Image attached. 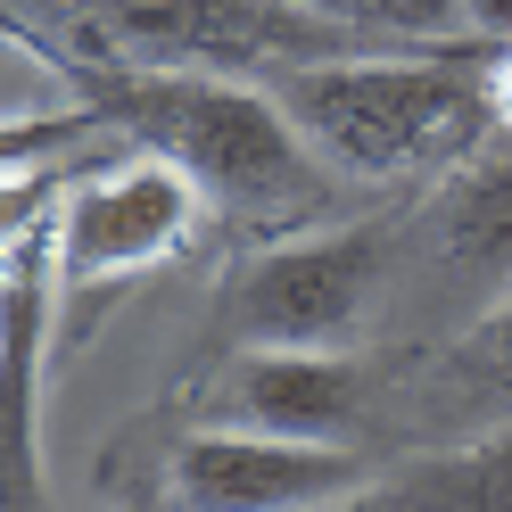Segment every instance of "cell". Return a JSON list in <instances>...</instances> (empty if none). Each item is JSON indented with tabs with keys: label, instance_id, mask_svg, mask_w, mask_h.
Segmentation results:
<instances>
[{
	"label": "cell",
	"instance_id": "10",
	"mask_svg": "<svg viewBox=\"0 0 512 512\" xmlns=\"http://www.w3.org/2000/svg\"><path fill=\"white\" fill-rule=\"evenodd\" d=\"M339 512H512V430L455 438L446 455L413 463V471H380Z\"/></svg>",
	"mask_w": 512,
	"mask_h": 512
},
{
	"label": "cell",
	"instance_id": "5",
	"mask_svg": "<svg viewBox=\"0 0 512 512\" xmlns=\"http://www.w3.org/2000/svg\"><path fill=\"white\" fill-rule=\"evenodd\" d=\"M207 215L215 207L199 199V182L174 157L124 149V157H108V166H91L58 190V281L67 290L133 281L149 265H166V256H182Z\"/></svg>",
	"mask_w": 512,
	"mask_h": 512
},
{
	"label": "cell",
	"instance_id": "1",
	"mask_svg": "<svg viewBox=\"0 0 512 512\" xmlns=\"http://www.w3.org/2000/svg\"><path fill=\"white\" fill-rule=\"evenodd\" d=\"M100 133L174 157L199 199L248 232H314L339 215V174L290 124L281 91L256 75L133 67L124 83H100Z\"/></svg>",
	"mask_w": 512,
	"mask_h": 512
},
{
	"label": "cell",
	"instance_id": "11",
	"mask_svg": "<svg viewBox=\"0 0 512 512\" xmlns=\"http://www.w3.org/2000/svg\"><path fill=\"white\" fill-rule=\"evenodd\" d=\"M281 9H306L323 25H347V34H372L397 50H488L471 34L463 0H281Z\"/></svg>",
	"mask_w": 512,
	"mask_h": 512
},
{
	"label": "cell",
	"instance_id": "9",
	"mask_svg": "<svg viewBox=\"0 0 512 512\" xmlns=\"http://www.w3.org/2000/svg\"><path fill=\"white\" fill-rule=\"evenodd\" d=\"M413 405H430L438 438H488L512 430V290L471 314L463 339H446V356L422 364Z\"/></svg>",
	"mask_w": 512,
	"mask_h": 512
},
{
	"label": "cell",
	"instance_id": "2",
	"mask_svg": "<svg viewBox=\"0 0 512 512\" xmlns=\"http://www.w3.org/2000/svg\"><path fill=\"white\" fill-rule=\"evenodd\" d=\"M290 124L339 182H430L496 141L488 50H356L273 75Z\"/></svg>",
	"mask_w": 512,
	"mask_h": 512
},
{
	"label": "cell",
	"instance_id": "4",
	"mask_svg": "<svg viewBox=\"0 0 512 512\" xmlns=\"http://www.w3.org/2000/svg\"><path fill=\"white\" fill-rule=\"evenodd\" d=\"M100 34L133 58V67H182V75H290L314 58H356V50H397L372 34L323 25L281 0H83Z\"/></svg>",
	"mask_w": 512,
	"mask_h": 512
},
{
	"label": "cell",
	"instance_id": "8",
	"mask_svg": "<svg viewBox=\"0 0 512 512\" xmlns=\"http://www.w3.org/2000/svg\"><path fill=\"white\" fill-rule=\"evenodd\" d=\"M422 248L446 265V281L504 298L512 290V133L504 149H471L455 174H438L422 207Z\"/></svg>",
	"mask_w": 512,
	"mask_h": 512
},
{
	"label": "cell",
	"instance_id": "6",
	"mask_svg": "<svg viewBox=\"0 0 512 512\" xmlns=\"http://www.w3.org/2000/svg\"><path fill=\"white\" fill-rule=\"evenodd\" d=\"M380 479L364 446L273 438V430H199L174 446V512H339Z\"/></svg>",
	"mask_w": 512,
	"mask_h": 512
},
{
	"label": "cell",
	"instance_id": "7",
	"mask_svg": "<svg viewBox=\"0 0 512 512\" xmlns=\"http://www.w3.org/2000/svg\"><path fill=\"white\" fill-rule=\"evenodd\" d=\"M356 356H323V347H232V364L215 380V413L232 430H273V438H323L356 446Z\"/></svg>",
	"mask_w": 512,
	"mask_h": 512
},
{
	"label": "cell",
	"instance_id": "3",
	"mask_svg": "<svg viewBox=\"0 0 512 512\" xmlns=\"http://www.w3.org/2000/svg\"><path fill=\"white\" fill-rule=\"evenodd\" d=\"M389 232L380 223H314V232L273 240L248 256L223 290V323L240 347H323V356H356L372 331L380 298H389Z\"/></svg>",
	"mask_w": 512,
	"mask_h": 512
},
{
	"label": "cell",
	"instance_id": "12",
	"mask_svg": "<svg viewBox=\"0 0 512 512\" xmlns=\"http://www.w3.org/2000/svg\"><path fill=\"white\" fill-rule=\"evenodd\" d=\"M463 17H471L479 42H496V50L512 42V0H463Z\"/></svg>",
	"mask_w": 512,
	"mask_h": 512
},
{
	"label": "cell",
	"instance_id": "13",
	"mask_svg": "<svg viewBox=\"0 0 512 512\" xmlns=\"http://www.w3.org/2000/svg\"><path fill=\"white\" fill-rule=\"evenodd\" d=\"M488 108H496V133H512V42L488 58Z\"/></svg>",
	"mask_w": 512,
	"mask_h": 512
}]
</instances>
